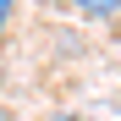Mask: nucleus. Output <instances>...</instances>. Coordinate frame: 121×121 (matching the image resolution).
I'll use <instances>...</instances> for the list:
<instances>
[{
  "label": "nucleus",
  "mask_w": 121,
  "mask_h": 121,
  "mask_svg": "<svg viewBox=\"0 0 121 121\" xmlns=\"http://www.w3.org/2000/svg\"><path fill=\"white\" fill-rule=\"evenodd\" d=\"M66 11H77V17H94V22H116L121 17V0H60Z\"/></svg>",
  "instance_id": "nucleus-1"
},
{
  "label": "nucleus",
  "mask_w": 121,
  "mask_h": 121,
  "mask_svg": "<svg viewBox=\"0 0 121 121\" xmlns=\"http://www.w3.org/2000/svg\"><path fill=\"white\" fill-rule=\"evenodd\" d=\"M11 17H17V0H0V39L11 33Z\"/></svg>",
  "instance_id": "nucleus-2"
},
{
  "label": "nucleus",
  "mask_w": 121,
  "mask_h": 121,
  "mask_svg": "<svg viewBox=\"0 0 121 121\" xmlns=\"http://www.w3.org/2000/svg\"><path fill=\"white\" fill-rule=\"evenodd\" d=\"M0 121H6V116H0Z\"/></svg>",
  "instance_id": "nucleus-3"
}]
</instances>
